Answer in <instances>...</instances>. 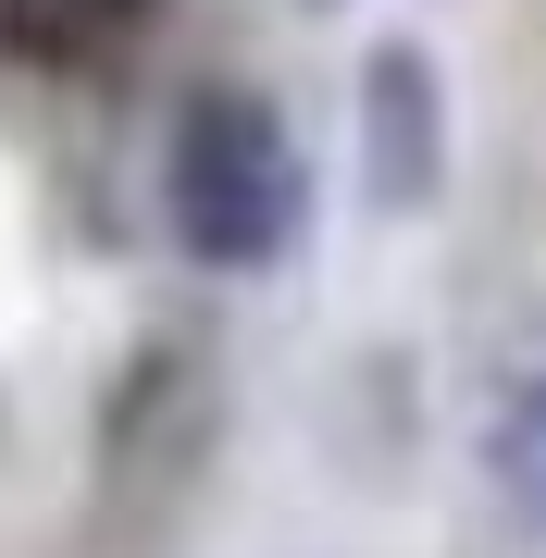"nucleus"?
<instances>
[{"mask_svg": "<svg viewBox=\"0 0 546 558\" xmlns=\"http://www.w3.org/2000/svg\"><path fill=\"white\" fill-rule=\"evenodd\" d=\"M361 199L385 223L447 199V75L423 38H373L361 50Z\"/></svg>", "mask_w": 546, "mask_h": 558, "instance_id": "nucleus-2", "label": "nucleus"}, {"mask_svg": "<svg viewBox=\"0 0 546 558\" xmlns=\"http://www.w3.org/2000/svg\"><path fill=\"white\" fill-rule=\"evenodd\" d=\"M162 223L211 274H274L311 236V161L262 87H186L162 137Z\"/></svg>", "mask_w": 546, "mask_h": 558, "instance_id": "nucleus-1", "label": "nucleus"}, {"mask_svg": "<svg viewBox=\"0 0 546 558\" xmlns=\"http://www.w3.org/2000/svg\"><path fill=\"white\" fill-rule=\"evenodd\" d=\"M162 25V0H0V50L25 75H100Z\"/></svg>", "mask_w": 546, "mask_h": 558, "instance_id": "nucleus-3", "label": "nucleus"}, {"mask_svg": "<svg viewBox=\"0 0 546 558\" xmlns=\"http://www.w3.org/2000/svg\"><path fill=\"white\" fill-rule=\"evenodd\" d=\"M485 459H497V497L522 509V521H546V385H522V398L497 410Z\"/></svg>", "mask_w": 546, "mask_h": 558, "instance_id": "nucleus-4", "label": "nucleus"}]
</instances>
